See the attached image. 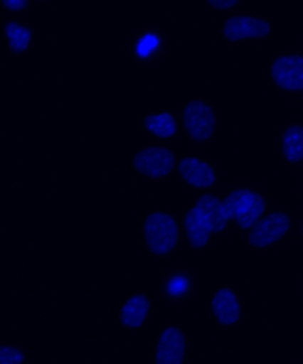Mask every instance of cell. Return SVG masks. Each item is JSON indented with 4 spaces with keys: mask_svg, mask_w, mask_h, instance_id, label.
I'll return each instance as SVG.
<instances>
[{
    "mask_svg": "<svg viewBox=\"0 0 303 364\" xmlns=\"http://www.w3.org/2000/svg\"><path fill=\"white\" fill-rule=\"evenodd\" d=\"M181 231L180 221L170 210L151 209L142 215L139 227L142 249L152 259L166 260L176 252Z\"/></svg>",
    "mask_w": 303,
    "mask_h": 364,
    "instance_id": "6da1fadb",
    "label": "cell"
},
{
    "mask_svg": "<svg viewBox=\"0 0 303 364\" xmlns=\"http://www.w3.org/2000/svg\"><path fill=\"white\" fill-rule=\"evenodd\" d=\"M156 294L142 289L131 291L124 295L117 305L115 324L121 333L134 335L141 333L154 319L156 310Z\"/></svg>",
    "mask_w": 303,
    "mask_h": 364,
    "instance_id": "7a4b0ae2",
    "label": "cell"
},
{
    "mask_svg": "<svg viewBox=\"0 0 303 364\" xmlns=\"http://www.w3.org/2000/svg\"><path fill=\"white\" fill-rule=\"evenodd\" d=\"M223 200L231 223L242 230H250L268 209L265 196L250 188L233 189Z\"/></svg>",
    "mask_w": 303,
    "mask_h": 364,
    "instance_id": "3957f363",
    "label": "cell"
},
{
    "mask_svg": "<svg viewBox=\"0 0 303 364\" xmlns=\"http://www.w3.org/2000/svg\"><path fill=\"white\" fill-rule=\"evenodd\" d=\"M178 160L172 149L162 144L146 145L132 159L135 173L145 180L160 181L176 172Z\"/></svg>",
    "mask_w": 303,
    "mask_h": 364,
    "instance_id": "277c9868",
    "label": "cell"
},
{
    "mask_svg": "<svg viewBox=\"0 0 303 364\" xmlns=\"http://www.w3.org/2000/svg\"><path fill=\"white\" fill-rule=\"evenodd\" d=\"M169 34L159 26H147L135 34L130 44L132 60L138 66L154 67L165 60L169 51Z\"/></svg>",
    "mask_w": 303,
    "mask_h": 364,
    "instance_id": "5b68a950",
    "label": "cell"
},
{
    "mask_svg": "<svg viewBox=\"0 0 303 364\" xmlns=\"http://www.w3.org/2000/svg\"><path fill=\"white\" fill-rule=\"evenodd\" d=\"M181 121L187 138L198 144L211 140L218 126L212 105L199 99L191 100L184 105Z\"/></svg>",
    "mask_w": 303,
    "mask_h": 364,
    "instance_id": "8992f818",
    "label": "cell"
},
{
    "mask_svg": "<svg viewBox=\"0 0 303 364\" xmlns=\"http://www.w3.org/2000/svg\"><path fill=\"white\" fill-rule=\"evenodd\" d=\"M154 338L155 364H184L188 341L183 327L176 323H164Z\"/></svg>",
    "mask_w": 303,
    "mask_h": 364,
    "instance_id": "52a82bcc",
    "label": "cell"
},
{
    "mask_svg": "<svg viewBox=\"0 0 303 364\" xmlns=\"http://www.w3.org/2000/svg\"><path fill=\"white\" fill-rule=\"evenodd\" d=\"M293 224V219L287 213L275 210L266 213L248 231L249 245L255 249L272 247L289 235Z\"/></svg>",
    "mask_w": 303,
    "mask_h": 364,
    "instance_id": "ba28073f",
    "label": "cell"
},
{
    "mask_svg": "<svg viewBox=\"0 0 303 364\" xmlns=\"http://www.w3.org/2000/svg\"><path fill=\"white\" fill-rule=\"evenodd\" d=\"M194 287L190 271L181 267H166L156 279V294L166 305H179L190 298Z\"/></svg>",
    "mask_w": 303,
    "mask_h": 364,
    "instance_id": "9c48e42d",
    "label": "cell"
},
{
    "mask_svg": "<svg viewBox=\"0 0 303 364\" xmlns=\"http://www.w3.org/2000/svg\"><path fill=\"white\" fill-rule=\"evenodd\" d=\"M2 39L7 53L14 58H21L33 48L37 35L28 21L7 16L2 21Z\"/></svg>",
    "mask_w": 303,
    "mask_h": 364,
    "instance_id": "30bf717a",
    "label": "cell"
},
{
    "mask_svg": "<svg viewBox=\"0 0 303 364\" xmlns=\"http://www.w3.org/2000/svg\"><path fill=\"white\" fill-rule=\"evenodd\" d=\"M188 208L213 235L223 233L231 223L224 200L211 193L199 196Z\"/></svg>",
    "mask_w": 303,
    "mask_h": 364,
    "instance_id": "8fae6325",
    "label": "cell"
},
{
    "mask_svg": "<svg viewBox=\"0 0 303 364\" xmlns=\"http://www.w3.org/2000/svg\"><path fill=\"white\" fill-rule=\"evenodd\" d=\"M272 31L268 21L248 14L228 18L223 26V37L230 43L268 38Z\"/></svg>",
    "mask_w": 303,
    "mask_h": 364,
    "instance_id": "7c38bea8",
    "label": "cell"
},
{
    "mask_svg": "<svg viewBox=\"0 0 303 364\" xmlns=\"http://www.w3.org/2000/svg\"><path fill=\"white\" fill-rule=\"evenodd\" d=\"M270 77L285 91L303 90V55H285L277 57L270 66Z\"/></svg>",
    "mask_w": 303,
    "mask_h": 364,
    "instance_id": "4fadbf2b",
    "label": "cell"
},
{
    "mask_svg": "<svg viewBox=\"0 0 303 364\" xmlns=\"http://www.w3.org/2000/svg\"><path fill=\"white\" fill-rule=\"evenodd\" d=\"M181 180L192 188L208 191L215 187L217 174L212 165L196 156H185L177 164Z\"/></svg>",
    "mask_w": 303,
    "mask_h": 364,
    "instance_id": "5bb4252c",
    "label": "cell"
},
{
    "mask_svg": "<svg viewBox=\"0 0 303 364\" xmlns=\"http://www.w3.org/2000/svg\"><path fill=\"white\" fill-rule=\"evenodd\" d=\"M211 310L216 322L223 327H233L240 322L242 306L236 292L228 287L219 288L211 299Z\"/></svg>",
    "mask_w": 303,
    "mask_h": 364,
    "instance_id": "9a60e30c",
    "label": "cell"
},
{
    "mask_svg": "<svg viewBox=\"0 0 303 364\" xmlns=\"http://www.w3.org/2000/svg\"><path fill=\"white\" fill-rule=\"evenodd\" d=\"M144 127L148 134L160 140H169L178 132L176 117L170 112L149 114L144 117Z\"/></svg>",
    "mask_w": 303,
    "mask_h": 364,
    "instance_id": "2e32d148",
    "label": "cell"
},
{
    "mask_svg": "<svg viewBox=\"0 0 303 364\" xmlns=\"http://www.w3.org/2000/svg\"><path fill=\"white\" fill-rule=\"evenodd\" d=\"M0 346V364H24L27 359V353L21 341L23 334L17 331H7L2 335Z\"/></svg>",
    "mask_w": 303,
    "mask_h": 364,
    "instance_id": "e0dca14e",
    "label": "cell"
},
{
    "mask_svg": "<svg viewBox=\"0 0 303 364\" xmlns=\"http://www.w3.org/2000/svg\"><path fill=\"white\" fill-rule=\"evenodd\" d=\"M281 151L284 159L291 164L303 161V127L291 126L281 137Z\"/></svg>",
    "mask_w": 303,
    "mask_h": 364,
    "instance_id": "ac0fdd59",
    "label": "cell"
},
{
    "mask_svg": "<svg viewBox=\"0 0 303 364\" xmlns=\"http://www.w3.org/2000/svg\"><path fill=\"white\" fill-rule=\"evenodd\" d=\"M0 6L2 12L7 16L20 17L31 13L34 9L36 3L32 0H2Z\"/></svg>",
    "mask_w": 303,
    "mask_h": 364,
    "instance_id": "d6986e66",
    "label": "cell"
},
{
    "mask_svg": "<svg viewBox=\"0 0 303 364\" xmlns=\"http://www.w3.org/2000/svg\"><path fill=\"white\" fill-rule=\"evenodd\" d=\"M237 0H228V1H220V0H215V1H208V4L213 9L218 10H229L238 5Z\"/></svg>",
    "mask_w": 303,
    "mask_h": 364,
    "instance_id": "ffe728a7",
    "label": "cell"
},
{
    "mask_svg": "<svg viewBox=\"0 0 303 364\" xmlns=\"http://www.w3.org/2000/svg\"><path fill=\"white\" fill-rule=\"evenodd\" d=\"M301 233L303 235V220H302V224H301Z\"/></svg>",
    "mask_w": 303,
    "mask_h": 364,
    "instance_id": "44dd1931",
    "label": "cell"
},
{
    "mask_svg": "<svg viewBox=\"0 0 303 364\" xmlns=\"http://www.w3.org/2000/svg\"><path fill=\"white\" fill-rule=\"evenodd\" d=\"M302 96H303V90H302Z\"/></svg>",
    "mask_w": 303,
    "mask_h": 364,
    "instance_id": "7402d4cb",
    "label": "cell"
},
{
    "mask_svg": "<svg viewBox=\"0 0 303 364\" xmlns=\"http://www.w3.org/2000/svg\"><path fill=\"white\" fill-rule=\"evenodd\" d=\"M303 162V161H302Z\"/></svg>",
    "mask_w": 303,
    "mask_h": 364,
    "instance_id": "603a6c76",
    "label": "cell"
}]
</instances>
